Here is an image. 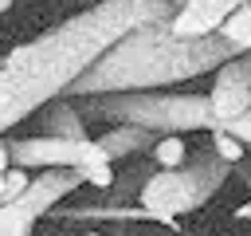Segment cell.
Returning <instances> with one entry per match:
<instances>
[{
	"label": "cell",
	"instance_id": "2",
	"mask_svg": "<svg viewBox=\"0 0 251 236\" xmlns=\"http://www.w3.org/2000/svg\"><path fill=\"white\" fill-rule=\"evenodd\" d=\"M235 51L220 31L216 35H173L169 24H149L122 35L102 59H94L67 90V98L114 94V90H161L169 83H184L196 75H216Z\"/></svg>",
	"mask_w": 251,
	"mask_h": 236
},
{
	"label": "cell",
	"instance_id": "11",
	"mask_svg": "<svg viewBox=\"0 0 251 236\" xmlns=\"http://www.w3.org/2000/svg\"><path fill=\"white\" fill-rule=\"evenodd\" d=\"M43 134H51V138H86V126H82L78 106L55 98L47 106V114H43Z\"/></svg>",
	"mask_w": 251,
	"mask_h": 236
},
{
	"label": "cell",
	"instance_id": "1",
	"mask_svg": "<svg viewBox=\"0 0 251 236\" xmlns=\"http://www.w3.org/2000/svg\"><path fill=\"white\" fill-rule=\"evenodd\" d=\"M173 16L176 4L169 0H98L94 8L8 51L0 59V138L27 114L67 98L71 83L122 35L149 24H169Z\"/></svg>",
	"mask_w": 251,
	"mask_h": 236
},
{
	"label": "cell",
	"instance_id": "6",
	"mask_svg": "<svg viewBox=\"0 0 251 236\" xmlns=\"http://www.w3.org/2000/svg\"><path fill=\"white\" fill-rule=\"evenodd\" d=\"M12 146V165L24 169H86V165H102L110 161L106 149L98 146V138H20L8 142Z\"/></svg>",
	"mask_w": 251,
	"mask_h": 236
},
{
	"label": "cell",
	"instance_id": "12",
	"mask_svg": "<svg viewBox=\"0 0 251 236\" xmlns=\"http://www.w3.org/2000/svg\"><path fill=\"white\" fill-rule=\"evenodd\" d=\"M220 35H224L235 51H251V0H247V4H239V8L224 20Z\"/></svg>",
	"mask_w": 251,
	"mask_h": 236
},
{
	"label": "cell",
	"instance_id": "21",
	"mask_svg": "<svg viewBox=\"0 0 251 236\" xmlns=\"http://www.w3.org/2000/svg\"><path fill=\"white\" fill-rule=\"evenodd\" d=\"M86 236H98V232H86Z\"/></svg>",
	"mask_w": 251,
	"mask_h": 236
},
{
	"label": "cell",
	"instance_id": "18",
	"mask_svg": "<svg viewBox=\"0 0 251 236\" xmlns=\"http://www.w3.org/2000/svg\"><path fill=\"white\" fill-rule=\"evenodd\" d=\"M235 220H251V201H247L243 208H235Z\"/></svg>",
	"mask_w": 251,
	"mask_h": 236
},
{
	"label": "cell",
	"instance_id": "4",
	"mask_svg": "<svg viewBox=\"0 0 251 236\" xmlns=\"http://www.w3.org/2000/svg\"><path fill=\"white\" fill-rule=\"evenodd\" d=\"M227 165H231V161H224L216 149L196 153L192 165L184 161L180 169H157V173H149L137 197H141L145 208H161V212H169V216H184V212L200 208V205L224 185Z\"/></svg>",
	"mask_w": 251,
	"mask_h": 236
},
{
	"label": "cell",
	"instance_id": "22",
	"mask_svg": "<svg viewBox=\"0 0 251 236\" xmlns=\"http://www.w3.org/2000/svg\"><path fill=\"white\" fill-rule=\"evenodd\" d=\"M0 185H4V177H0Z\"/></svg>",
	"mask_w": 251,
	"mask_h": 236
},
{
	"label": "cell",
	"instance_id": "9",
	"mask_svg": "<svg viewBox=\"0 0 251 236\" xmlns=\"http://www.w3.org/2000/svg\"><path fill=\"white\" fill-rule=\"evenodd\" d=\"M157 138H161V134H153V130H145V126H129V122H122V126L106 130V134L98 138V146L106 149L110 161H118V157H133V153L153 149Z\"/></svg>",
	"mask_w": 251,
	"mask_h": 236
},
{
	"label": "cell",
	"instance_id": "13",
	"mask_svg": "<svg viewBox=\"0 0 251 236\" xmlns=\"http://www.w3.org/2000/svg\"><path fill=\"white\" fill-rule=\"evenodd\" d=\"M153 161H157V169H180L184 161H188V149H184V142H180V134H161L157 142H153Z\"/></svg>",
	"mask_w": 251,
	"mask_h": 236
},
{
	"label": "cell",
	"instance_id": "8",
	"mask_svg": "<svg viewBox=\"0 0 251 236\" xmlns=\"http://www.w3.org/2000/svg\"><path fill=\"white\" fill-rule=\"evenodd\" d=\"M59 216L67 220H114V224H126V220H157V224H173L176 216L161 212V208H122V205H78V208H63Z\"/></svg>",
	"mask_w": 251,
	"mask_h": 236
},
{
	"label": "cell",
	"instance_id": "20",
	"mask_svg": "<svg viewBox=\"0 0 251 236\" xmlns=\"http://www.w3.org/2000/svg\"><path fill=\"white\" fill-rule=\"evenodd\" d=\"M169 4H176V8H180V4H188V0H169Z\"/></svg>",
	"mask_w": 251,
	"mask_h": 236
},
{
	"label": "cell",
	"instance_id": "15",
	"mask_svg": "<svg viewBox=\"0 0 251 236\" xmlns=\"http://www.w3.org/2000/svg\"><path fill=\"white\" fill-rule=\"evenodd\" d=\"M212 134V149L224 157V161H243V153H247V146L235 138V134H227L224 126H216V130H208Z\"/></svg>",
	"mask_w": 251,
	"mask_h": 236
},
{
	"label": "cell",
	"instance_id": "10",
	"mask_svg": "<svg viewBox=\"0 0 251 236\" xmlns=\"http://www.w3.org/2000/svg\"><path fill=\"white\" fill-rule=\"evenodd\" d=\"M208 102H212L216 122L224 126V122H231V118H239V114H247V110H251V87H235V83H212Z\"/></svg>",
	"mask_w": 251,
	"mask_h": 236
},
{
	"label": "cell",
	"instance_id": "16",
	"mask_svg": "<svg viewBox=\"0 0 251 236\" xmlns=\"http://www.w3.org/2000/svg\"><path fill=\"white\" fill-rule=\"evenodd\" d=\"M27 185H31V169L12 165V169L4 173V185H0V205H4V201H16V197H20Z\"/></svg>",
	"mask_w": 251,
	"mask_h": 236
},
{
	"label": "cell",
	"instance_id": "7",
	"mask_svg": "<svg viewBox=\"0 0 251 236\" xmlns=\"http://www.w3.org/2000/svg\"><path fill=\"white\" fill-rule=\"evenodd\" d=\"M247 0H188L176 8V16L169 20V31L173 35H184V39H196V35H216L224 28V20Z\"/></svg>",
	"mask_w": 251,
	"mask_h": 236
},
{
	"label": "cell",
	"instance_id": "19",
	"mask_svg": "<svg viewBox=\"0 0 251 236\" xmlns=\"http://www.w3.org/2000/svg\"><path fill=\"white\" fill-rule=\"evenodd\" d=\"M12 4H16V0H0V16H4V12L12 8Z\"/></svg>",
	"mask_w": 251,
	"mask_h": 236
},
{
	"label": "cell",
	"instance_id": "17",
	"mask_svg": "<svg viewBox=\"0 0 251 236\" xmlns=\"http://www.w3.org/2000/svg\"><path fill=\"white\" fill-rule=\"evenodd\" d=\"M224 130H227V134H235V138L251 149V110H247V114H239V118H231V122H224Z\"/></svg>",
	"mask_w": 251,
	"mask_h": 236
},
{
	"label": "cell",
	"instance_id": "5",
	"mask_svg": "<svg viewBox=\"0 0 251 236\" xmlns=\"http://www.w3.org/2000/svg\"><path fill=\"white\" fill-rule=\"evenodd\" d=\"M78 185H86V177L78 169H43V173H35L31 185L16 201H4L0 205V236H31L35 232V220L47 216Z\"/></svg>",
	"mask_w": 251,
	"mask_h": 236
},
{
	"label": "cell",
	"instance_id": "14",
	"mask_svg": "<svg viewBox=\"0 0 251 236\" xmlns=\"http://www.w3.org/2000/svg\"><path fill=\"white\" fill-rule=\"evenodd\" d=\"M212 83H235V87H251V51H243V55H235V59H227L216 75H212Z\"/></svg>",
	"mask_w": 251,
	"mask_h": 236
},
{
	"label": "cell",
	"instance_id": "3",
	"mask_svg": "<svg viewBox=\"0 0 251 236\" xmlns=\"http://www.w3.org/2000/svg\"><path fill=\"white\" fill-rule=\"evenodd\" d=\"M78 114H98L110 126H145L153 134H184V130H216V114L208 94H165V90H114L78 98Z\"/></svg>",
	"mask_w": 251,
	"mask_h": 236
}]
</instances>
